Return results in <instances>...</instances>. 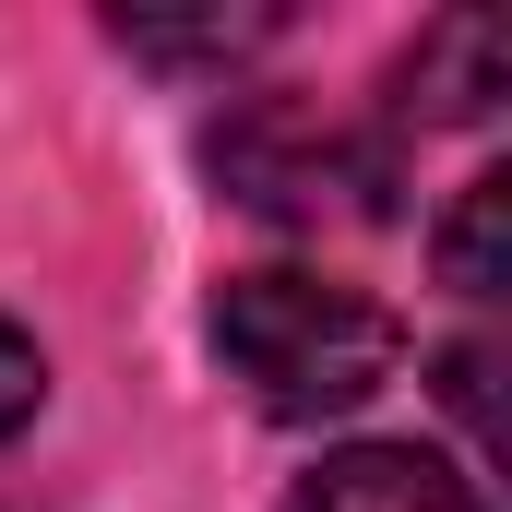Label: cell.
Wrapping results in <instances>:
<instances>
[{"label":"cell","mask_w":512,"mask_h":512,"mask_svg":"<svg viewBox=\"0 0 512 512\" xmlns=\"http://www.w3.org/2000/svg\"><path fill=\"white\" fill-rule=\"evenodd\" d=\"M108 36H120L131 60H239V48L274 36V12H203V24H143V12H120Z\"/></svg>","instance_id":"cell-6"},{"label":"cell","mask_w":512,"mask_h":512,"mask_svg":"<svg viewBox=\"0 0 512 512\" xmlns=\"http://www.w3.org/2000/svg\"><path fill=\"white\" fill-rule=\"evenodd\" d=\"M489 370H501L489 346H453V358H441V393H453V417H465V429L501 453V405H489Z\"/></svg>","instance_id":"cell-7"},{"label":"cell","mask_w":512,"mask_h":512,"mask_svg":"<svg viewBox=\"0 0 512 512\" xmlns=\"http://www.w3.org/2000/svg\"><path fill=\"white\" fill-rule=\"evenodd\" d=\"M215 179L274 215V227H334V215H382L393 203V155L370 131H346L310 96H251L215 120Z\"/></svg>","instance_id":"cell-2"},{"label":"cell","mask_w":512,"mask_h":512,"mask_svg":"<svg viewBox=\"0 0 512 512\" xmlns=\"http://www.w3.org/2000/svg\"><path fill=\"white\" fill-rule=\"evenodd\" d=\"M215 358L262 417H358L405 358V322L346 274L262 262V274L215 286Z\"/></svg>","instance_id":"cell-1"},{"label":"cell","mask_w":512,"mask_h":512,"mask_svg":"<svg viewBox=\"0 0 512 512\" xmlns=\"http://www.w3.org/2000/svg\"><path fill=\"white\" fill-rule=\"evenodd\" d=\"M286 512H489V501H477V477H453L417 441H346V453H322L298 477Z\"/></svg>","instance_id":"cell-3"},{"label":"cell","mask_w":512,"mask_h":512,"mask_svg":"<svg viewBox=\"0 0 512 512\" xmlns=\"http://www.w3.org/2000/svg\"><path fill=\"white\" fill-rule=\"evenodd\" d=\"M36 393H48V358H36V334H24V322H0V441L36 417Z\"/></svg>","instance_id":"cell-8"},{"label":"cell","mask_w":512,"mask_h":512,"mask_svg":"<svg viewBox=\"0 0 512 512\" xmlns=\"http://www.w3.org/2000/svg\"><path fill=\"white\" fill-rule=\"evenodd\" d=\"M501 96V24L489 12H453L417 60H405V120H477Z\"/></svg>","instance_id":"cell-4"},{"label":"cell","mask_w":512,"mask_h":512,"mask_svg":"<svg viewBox=\"0 0 512 512\" xmlns=\"http://www.w3.org/2000/svg\"><path fill=\"white\" fill-rule=\"evenodd\" d=\"M501 215H512V179H465V203H453V227H441V286L501 298Z\"/></svg>","instance_id":"cell-5"}]
</instances>
